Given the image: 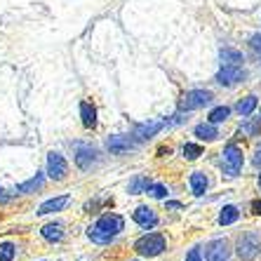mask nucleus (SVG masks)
<instances>
[{"instance_id": "c85d7f7f", "label": "nucleus", "mask_w": 261, "mask_h": 261, "mask_svg": "<svg viewBox=\"0 0 261 261\" xmlns=\"http://www.w3.org/2000/svg\"><path fill=\"white\" fill-rule=\"evenodd\" d=\"M10 198H12V195L7 193L5 189H0V202H10Z\"/></svg>"}, {"instance_id": "1a4fd4ad", "label": "nucleus", "mask_w": 261, "mask_h": 261, "mask_svg": "<svg viewBox=\"0 0 261 261\" xmlns=\"http://www.w3.org/2000/svg\"><path fill=\"white\" fill-rule=\"evenodd\" d=\"M99 160V153L97 148H92V146H78V151H75V165H78L83 172L92 170V165Z\"/></svg>"}, {"instance_id": "f257e3e1", "label": "nucleus", "mask_w": 261, "mask_h": 261, "mask_svg": "<svg viewBox=\"0 0 261 261\" xmlns=\"http://www.w3.org/2000/svg\"><path fill=\"white\" fill-rule=\"evenodd\" d=\"M122 228H125V219H122L120 214H103V217H99L97 224L90 226L87 236H90L92 243L106 245V243H111Z\"/></svg>"}, {"instance_id": "9d476101", "label": "nucleus", "mask_w": 261, "mask_h": 261, "mask_svg": "<svg viewBox=\"0 0 261 261\" xmlns=\"http://www.w3.org/2000/svg\"><path fill=\"white\" fill-rule=\"evenodd\" d=\"M106 148H109L113 155H122V153H129L134 148V141L129 137H122V134H113L106 139Z\"/></svg>"}, {"instance_id": "473e14b6", "label": "nucleus", "mask_w": 261, "mask_h": 261, "mask_svg": "<svg viewBox=\"0 0 261 261\" xmlns=\"http://www.w3.org/2000/svg\"><path fill=\"white\" fill-rule=\"evenodd\" d=\"M259 189H261V176H259Z\"/></svg>"}, {"instance_id": "cd10ccee", "label": "nucleus", "mask_w": 261, "mask_h": 261, "mask_svg": "<svg viewBox=\"0 0 261 261\" xmlns=\"http://www.w3.org/2000/svg\"><path fill=\"white\" fill-rule=\"evenodd\" d=\"M249 45H252V49H256V52H261V33L259 36H254L252 40H249Z\"/></svg>"}, {"instance_id": "4be33fe9", "label": "nucleus", "mask_w": 261, "mask_h": 261, "mask_svg": "<svg viewBox=\"0 0 261 261\" xmlns=\"http://www.w3.org/2000/svg\"><path fill=\"white\" fill-rule=\"evenodd\" d=\"M231 116V109L228 106H217V109H212V113H210V122H224L226 118Z\"/></svg>"}, {"instance_id": "412c9836", "label": "nucleus", "mask_w": 261, "mask_h": 261, "mask_svg": "<svg viewBox=\"0 0 261 261\" xmlns=\"http://www.w3.org/2000/svg\"><path fill=\"white\" fill-rule=\"evenodd\" d=\"M221 61H224V64H236V66H240V61H243V55H240L238 49L226 47V49H221Z\"/></svg>"}, {"instance_id": "2f4dec72", "label": "nucleus", "mask_w": 261, "mask_h": 261, "mask_svg": "<svg viewBox=\"0 0 261 261\" xmlns=\"http://www.w3.org/2000/svg\"><path fill=\"white\" fill-rule=\"evenodd\" d=\"M256 163H261V144L256 146Z\"/></svg>"}, {"instance_id": "bb28decb", "label": "nucleus", "mask_w": 261, "mask_h": 261, "mask_svg": "<svg viewBox=\"0 0 261 261\" xmlns=\"http://www.w3.org/2000/svg\"><path fill=\"white\" fill-rule=\"evenodd\" d=\"M186 261H202V256H200V249H191L189 254H186Z\"/></svg>"}, {"instance_id": "a211bd4d", "label": "nucleus", "mask_w": 261, "mask_h": 261, "mask_svg": "<svg viewBox=\"0 0 261 261\" xmlns=\"http://www.w3.org/2000/svg\"><path fill=\"white\" fill-rule=\"evenodd\" d=\"M189 181H191V191H193L195 195H202L207 191V176L202 174V172H193Z\"/></svg>"}, {"instance_id": "7ed1b4c3", "label": "nucleus", "mask_w": 261, "mask_h": 261, "mask_svg": "<svg viewBox=\"0 0 261 261\" xmlns=\"http://www.w3.org/2000/svg\"><path fill=\"white\" fill-rule=\"evenodd\" d=\"M221 158H224V172L228 176H238L240 170H243V151L238 148L236 144L226 146L224 153H221Z\"/></svg>"}, {"instance_id": "dca6fc26", "label": "nucleus", "mask_w": 261, "mask_h": 261, "mask_svg": "<svg viewBox=\"0 0 261 261\" xmlns=\"http://www.w3.org/2000/svg\"><path fill=\"white\" fill-rule=\"evenodd\" d=\"M195 137L202 141H214L219 137V129L214 127V122H202V125L195 127Z\"/></svg>"}, {"instance_id": "7c9ffc66", "label": "nucleus", "mask_w": 261, "mask_h": 261, "mask_svg": "<svg viewBox=\"0 0 261 261\" xmlns=\"http://www.w3.org/2000/svg\"><path fill=\"white\" fill-rule=\"evenodd\" d=\"M167 207L170 210H181V202H167Z\"/></svg>"}, {"instance_id": "2eb2a0df", "label": "nucleus", "mask_w": 261, "mask_h": 261, "mask_svg": "<svg viewBox=\"0 0 261 261\" xmlns=\"http://www.w3.org/2000/svg\"><path fill=\"white\" fill-rule=\"evenodd\" d=\"M40 236L45 238V240H49V243H61L64 240V226L61 224H47L40 228Z\"/></svg>"}, {"instance_id": "aec40b11", "label": "nucleus", "mask_w": 261, "mask_h": 261, "mask_svg": "<svg viewBox=\"0 0 261 261\" xmlns=\"http://www.w3.org/2000/svg\"><path fill=\"white\" fill-rule=\"evenodd\" d=\"M254 109H256V97H254V94H249V97H245L243 101H240V103L236 106V111L240 113V116H249V113H252Z\"/></svg>"}, {"instance_id": "9b49d317", "label": "nucleus", "mask_w": 261, "mask_h": 261, "mask_svg": "<svg viewBox=\"0 0 261 261\" xmlns=\"http://www.w3.org/2000/svg\"><path fill=\"white\" fill-rule=\"evenodd\" d=\"M205 259L207 261H228V245L226 240H212L205 247Z\"/></svg>"}, {"instance_id": "6ab92c4d", "label": "nucleus", "mask_w": 261, "mask_h": 261, "mask_svg": "<svg viewBox=\"0 0 261 261\" xmlns=\"http://www.w3.org/2000/svg\"><path fill=\"white\" fill-rule=\"evenodd\" d=\"M238 217H240L238 207L226 205L224 210H221V214H219V224H221V226H231V224H236V221H238Z\"/></svg>"}, {"instance_id": "423d86ee", "label": "nucleus", "mask_w": 261, "mask_h": 261, "mask_svg": "<svg viewBox=\"0 0 261 261\" xmlns=\"http://www.w3.org/2000/svg\"><path fill=\"white\" fill-rule=\"evenodd\" d=\"M66 174H68L66 158H64L61 153L52 151L47 155V176L49 179H55V181H61V179H66Z\"/></svg>"}, {"instance_id": "f3484780", "label": "nucleus", "mask_w": 261, "mask_h": 261, "mask_svg": "<svg viewBox=\"0 0 261 261\" xmlns=\"http://www.w3.org/2000/svg\"><path fill=\"white\" fill-rule=\"evenodd\" d=\"M43 184H45V174H36L33 179H29V181L19 184L17 193H36L38 189H43Z\"/></svg>"}, {"instance_id": "39448f33", "label": "nucleus", "mask_w": 261, "mask_h": 261, "mask_svg": "<svg viewBox=\"0 0 261 261\" xmlns=\"http://www.w3.org/2000/svg\"><path fill=\"white\" fill-rule=\"evenodd\" d=\"M261 249V243H259V236L256 233H245L240 240H238V254L243 261H252Z\"/></svg>"}, {"instance_id": "20e7f679", "label": "nucleus", "mask_w": 261, "mask_h": 261, "mask_svg": "<svg viewBox=\"0 0 261 261\" xmlns=\"http://www.w3.org/2000/svg\"><path fill=\"white\" fill-rule=\"evenodd\" d=\"M212 101V92L207 90H193V92H186L184 99L179 101V111H195V109H202L207 103Z\"/></svg>"}, {"instance_id": "f03ea898", "label": "nucleus", "mask_w": 261, "mask_h": 261, "mask_svg": "<svg viewBox=\"0 0 261 261\" xmlns=\"http://www.w3.org/2000/svg\"><path fill=\"white\" fill-rule=\"evenodd\" d=\"M134 249L139 252L141 256H160L165 252V238L160 233H148V236H141L137 243H134Z\"/></svg>"}, {"instance_id": "a878e982", "label": "nucleus", "mask_w": 261, "mask_h": 261, "mask_svg": "<svg viewBox=\"0 0 261 261\" xmlns=\"http://www.w3.org/2000/svg\"><path fill=\"white\" fill-rule=\"evenodd\" d=\"M146 193L151 195V198H165V195H167V189H165V186H160V184H151V186H148V189H146Z\"/></svg>"}, {"instance_id": "4468645a", "label": "nucleus", "mask_w": 261, "mask_h": 261, "mask_svg": "<svg viewBox=\"0 0 261 261\" xmlns=\"http://www.w3.org/2000/svg\"><path fill=\"white\" fill-rule=\"evenodd\" d=\"M80 118H83V125H85L87 129L97 127V109H94L90 101L80 103Z\"/></svg>"}, {"instance_id": "393cba45", "label": "nucleus", "mask_w": 261, "mask_h": 261, "mask_svg": "<svg viewBox=\"0 0 261 261\" xmlns=\"http://www.w3.org/2000/svg\"><path fill=\"white\" fill-rule=\"evenodd\" d=\"M151 186V181L146 179V176H139V179H134L132 186H129V193H141L144 189H148Z\"/></svg>"}, {"instance_id": "ddd939ff", "label": "nucleus", "mask_w": 261, "mask_h": 261, "mask_svg": "<svg viewBox=\"0 0 261 261\" xmlns=\"http://www.w3.org/2000/svg\"><path fill=\"white\" fill-rule=\"evenodd\" d=\"M132 219L141 226V228H153V226L158 224V217H155V212H153L151 207H137Z\"/></svg>"}, {"instance_id": "b1692460", "label": "nucleus", "mask_w": 261, "mask_h": 261, "mask_svg": "<svg viewBox=\"0 0 261 261\" xmlns=\"http://www.w3.org/2000/svg\"><path fill=\"white\" fill-rule=\"evenodd\" d=\"M184 155H186V160H195L202 155V146L198 144H186L184 146Z\"/></svg>"}, {"instance_id": "f8f14e48", "label": "nucleus", "mask_w": 261, "mask_h": 261, "mask_svg": "<svg viewBox=\"0 0 261 261\" xmlns=\"http://www.w3.org/2000/svg\"><path fill=\"white\" fill-rule=\"evenodd\" d=\"M71 202V198L68 195H57V198H49V200H45L43 205L38 207V217H45V214H55V212H61L64 207Z\"/></svg>"}, {"instance_id": "5701e85b", "label": "nucleus", "mask_w": 261, "mask_h": 261, "mask_svg": "<svg viewBox=\"0 0 261 261\" xmlns=\"http://www.w3.org/2000/svg\"><path fill=\"white\" fill-rule=\"evenodd\" d=\"M17 254V247L12 243H0V261H12Z\"/></svg>"}, {"instance_id": "c756f323", "label": "nucleus", "mask_w": 261, "mask_h": 261, "mask_svg": "<svg viewBox=\"0 0 261 261\" xmlns=\"http://www.w3.org/2000/svg\"><path fill=\"white\" fill-rule=\"evenodd\" d=\"M252 212H254V214H261V200H254V202H252Z\"/></svg>"}, {"instance_id": "0eeeda50", "label": "nucleus", "mask_w": 261, "mask_h": 261, "mask_svg": "<svg viewBox=\"0 0 261 261\" xmlns=\"http://www.w3.org/2000/svg\"><path fill=\"white\" fill-rule=\"evenodd\" d=\"M163 127H167V120H151V122H141V125H137L132 132V137L137 141H146L151 139L153 134H158Z\"/></svg>"}, {"instance_id": "6e6552de", "label": "nucleus", "mask_w": 261, "mask_h": 261, "mask_svg": "<svg viewBox=\"0 0 261 261\" xmlns=\"http://www.w3.org/2000/svg\"><path fill=\"white\" fill-rule=\"evenodd\" d=\"M245 78V73L240 66H236V64H224V68L217 73V80L221 83V85L231 87V85H238L240 80Z\"/></svg>"}]
</instances>
